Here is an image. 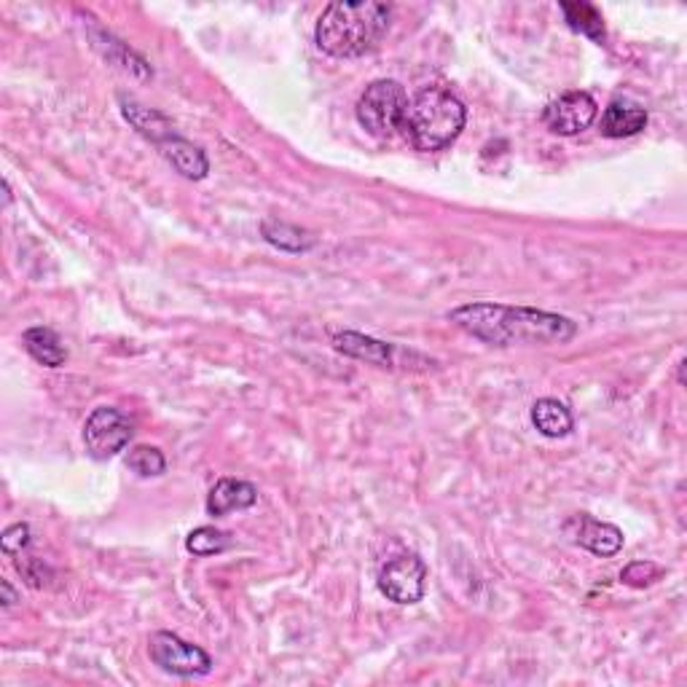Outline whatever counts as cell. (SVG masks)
<instances>
[{"mask_svg":"<svg viewBox=\"0 0 687 687\" xmlns=\"http://www.w3.org/2000/svg\"><path fill=\"white\" fill-rule=\"evenodd\" d=\"M449 319L473 339L487 341L491 347H545L572 341L578 334V323L564 315L491 301L462 304L449 312Z\"/></svg>","mask_w":687,"mask_h":687,"instance_id":"obj_1","label":"cell"},{"mask_svg":"<svg viewBox=\"0 0 687 687\" xmlns=\"http://www.w3.org/2000/svg\"><path fill=\"white\" fill-rule=\"evenodd\" d=\"M389 25H393V5L376 3V0H363V3L336 0L325 5L319 14L315 40L330 57H363L382 44Z\"/></svg>","mask_w":687,"mask_h":687,"instance_id":"obj_2","label":"cell"},{"mask_svg":"<svg viewBox=\"0 0 687 687\" xmlns=\"http://www.w3.org/2000/svg\"><path fill=\"white\" fill-rule=\"evenodd\" d=\"M467 124V108L465 103L443 86H428L408 103L406 121V138L417 151L432 153L443 151L459 138L462 129Z\"/></svg>","mask_w":687,"mask_h":687,"instance_id":"obj_3","label":"cell"},{"mask_svg":"<svg viewBox=\"0 0 687 687\" xmlns=\"http://www.w3.org/2000/svg\"><path fill=\"white\" fill-rule=\"evenodd\" d=\"M360 127L373 138H393L398 129H403L408 114V94L398 81L379 79L365 86V92L358 100Z\"/></svg>","mask_w":687,"mask_h":687,"instance_id":"obj_4","label":"cell"},{"mask_svg":"<svg viewBox=\"0 0 687 687\" xmlns=\"http://www.w3.org/2000/svg\"><path fill=\"white\" fill-rule=\"evenodd\" d=\"M148 655L162 672L175 677H205L212 672V659L205 650L170 631H156L148 639Z\"/></svg>","mask_w":687,"mask_h":687,"instance_id":"obj_5","label":"cell"},{"mask_svg":"<svg viewBox=\"0 0 687 687\" xmlns=\"http://www.w3.org/2000/svg\"><path fill=\"white\" fill-rule=\"evenodd\" d=\"M132 422H129L127 414H121L118 408L103 406L94 408L92 417L86 419L84 428V446L92 459H110L118 452L127 449V443L132 441Z\"/></svg>","mask_w":687,"mask_h":687,"instance_id":"obj_6","label":"cell"},{"mask_svg":"<svg viewBox=\"0 0 687 687\" xmlns=\"http://www.w3.org/2000/svg\"><path fill=\"white\" fill-rule=\"evenodd\" d=\"M428 567L417 554H400L379 572V591L395 604H417L424 596Z\"/></svg>","mask_w":687,"mask_h":687,"instance_id":"obj_7","label":"cell"},{"mask_svg":"<svg viewBox=\"0 0 687 687\" xmlns=\"http://www.w3.org/2000/svg\"><path fill=\"white\" fill-rule=\"evenodd\" d=\"M596 100L589 92H567L545 105L543 121L545 127L561 138H572L589 129L596 118Z\"/></svg>","mask_w":687,"mask_h":687,"instance_id":"obj_8","label":"cell"},{"mask_svg":"<svg viewBox=\"0 0 687 687\" xmlns=\"http://www.w3.org/2000/svg\"><path fill=\"white\" fill-rule=\"evenodd\" d=\"M567 532H570L580 548L591 550V554L602 556V559L615 556L624 548V532H620L618 526L604 524V521L591 519V515L585 513L572 515L570 524H567Z\"/></svg>","mask_w":687,"mask_h":687,"instance_id":"obj_9","label":"cell"},{"mask_svg":"<svg viewBox=\"0 0 687 687\" xmlns=\"http://www.w3.org/2000/svg\"><path fill=\"white\" fill-rule=\"evenodd\" d=\"M258 502V489L253 484L240 481V478H221L207 494V513L212 519H223V515L234 511H245Z\"/></svg>","mask_w":687,"mask_h":687,"instance_id":"obj_10","label":"cell"},{"mask_svg":"<svg viewBox=\"0 0 687 687\" xmlns=\"http://www.w3.org/2000/svg\"><path fill=\"white\" fill-rule=\"evenodd\" d=\"M334 347L347 354V358L365 360V363L379 365V369H393L395 352H398L393 344L371 339V336H363V334H354V330L334 334Z\"/></svg>","mask_w":687,"mask_h":687,"instance_id":"obj_11","label":"cell"},{"mask_svg":"<svg viewBox=\"0 0 687 687\" xmlns=\"http://www.w3.org/2000/svg\"><path fill=\"white\" fill-rule=\"evenodd\" d=\"M159 151L167 162L181 172L188 181H205L207 172H210V162H207V153L199 145H194L191 140L181 138V135H170L167 140L159 143Z\"/></svg>","mask_w":687,"mask_h":687,"instance_id":"obj_12","label":"cell"},{"mask_svg":"<svg viewBox=\"0 0 687 687\" xmlns=\"http://www.w3.org/2000/svg\"><path fill=\"white\" fill-rule=\"evenodd\" d=\"M644 124H648V110L642 105L633 103V100H613L604 108L602 135L609 140L631 138V135L642 132Z\"/></svg>","mask_w":687,"mask_h":687,"instance_id":"obj_13","label":"cell"},{"mask_svg":"<svg viewBox=\"0 0 687 687\" xmlns=\"http://www.w3.org/2000/svg\"><path fill=\"white\" fill-rule=\"evenodd\" d=\"M532 424L545 438H564L574 428L570 408L556 398H540L532 406Z\"/></svg>","mask_w":687,"mask_h":687,"instance_id":"obj_14","label":"cell"},{"mask_svg":"<svg viewBox=\"0 0 687 687\" xmlns=\"http://www.w3.org/2000/svg\"><path fill=\"white\" fill-rule=\"evenodd\" d=\"M118 103H121L124 118H127V121L132 124L140 135H145L151 143L159 145L162 140H167L170 135H175L172 124L162 114H156V110L145 108V105L135 103V100H127V97H118Z\"/></svg>","mask_w":687,"mask_h":687,"instance_id":"obj_15","label":"cell"},{"mask_svg":"<svg viewBox=\"0 0 687 687\" xmlns=\"http://www.w3.org/2000/svg\"><path fill=\"white\" fill-rule=\"evenodd\" d=\"M22 344H25L30 358L38 360V363L46 365V369H59V365H65V360H68V352H65L62 341H59V336L51 328L25 330Z\"/></svg>","mask_w":687,"mask_h":687,"instance_id":"obj_16","label":"cell"},{"mask_svg":"<svg viewBox=\"0 0 687 687\" xmlns=\"http://www.w3.org/2000/svg\"><path fill=\"white\" fill-rule=\"evenodd\" d=\"M260 231H264V240L269 242V245L288 253H306L315 245V236H312L310 231L290 226L286 221H275V218H266V221L260 223Z\"/></svg>","mask_w":687,"mask_h":687,"instance_id":"obj_17","label":"cell"},{"mask_svg":"<svg viewBox=\"0 0 687 687\" xmlns=\"http://www.w3.org/2000/svg\"><path fill=\"white\" fill-rule=\"evenodd\" d=\"M561 11H564V20L574 33L589 35L591 40L602 44L604 40V20L599 14V9L591 3H561Z\"/></svg>","mask_w":687,"mask_h":687,"instance_id":"obj_18","label":"cell"},{"mask_svg":"<svg viewBox=\"0 0 687 687\" xmlns=\"http://www.w3.org/2000/svg\"><path fill=\"white\" fill-rule=\"evenodd\" d=\"M231 545V537L226 532L216 529V526H199L191 535L186 537V548L191 550L194 556H216L223 554Z\"/></svg>","mask_w":687,"mask_h":687,"instance_id":"obj_19","label":"cell"},{"mask_svg":"<svg viewBox=\"0 0 687 687\" xmlns=\"http://www.w3.org/2000/svg\"><path fill=\"white\" fill-rule=\"evenodd\" d=\"M127 467L138 473V476L151 478L162 476L167 470V459H164V454L156 446H135L127 454Z\"/></svg>","mask_w":687,"mask_h":687,"instance_id":"obj_20","label":"cell"},{"mask_svg":"<svg viewBox=\"0 0 687 687\" xmlns=\"http://www.w3.org/2000/svg\"><path fill=\"white\" fill-rule=\"evenodd\" d=\"M663 567L655 564V561H633V564L626 567L620 572V580L631 589H644V585H653L655 580H661Z\"/></svg>","mask_w":687,"mask_h":687,"instance_id":"obj_21","label":"cell"},{"mask_svg":"<svg viewBox=\"0 0 687 687\" xmlns=\"http://www.w3.org/2000/svg\"><path fill=\"white\" fill-rule=\"evenodd\" d=\"M27 543H30V526L27 524L9 526V529L3 532V537H0V545H3L5 554H11V556L22 554V548H27Z\"/></svg>","mask_w":687,"mask_h":687,"instance_id":"obj_22","label":"cell"},{"mask_svg":"<svg viewBox=\"0 0 687 687\" xmlns=\"http://www.w3.org/2000/svg\"><path fill=\"white\" fill-rule=\"evenodd\" d=\"M0 591H3V599H0V602H3V607L5 609L14 607V604H16V591L11 589L9 580H0Z\"/></svg>","mask_w":687,"mask_h":687,"instance_id":"obj_23","label":"cell"}]
</instances>
